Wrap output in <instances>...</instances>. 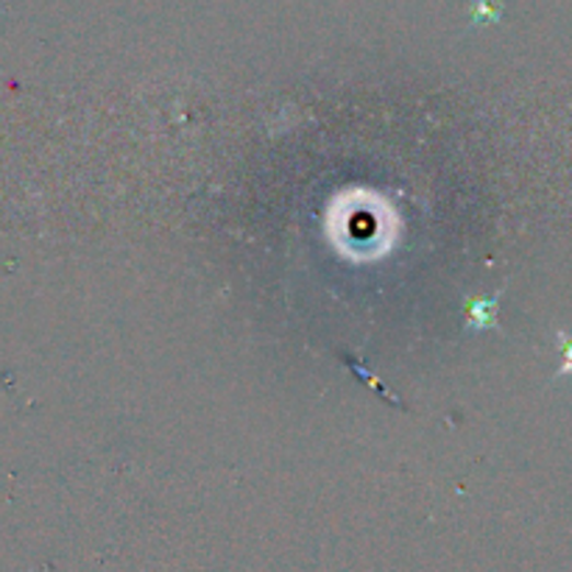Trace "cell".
<instances>
[{"mask_svg":"<svg viewBox=\"0 0 572 572\" xmlns=\"http://www.w3.org/2000/svg\"><path fill=\"white\" fill-rule=\"evenodd\" d=\"M500 296H503V290H497L494 296L478 294L464 299V324H467L472 333L500 330Z\"/></svg>","mask_w":572,"mask_h":572,"instance_id":"1","label":"cell"},{"mask_svg":"<svg viewBox=\"0 0 572 572\" xmlns=\"http://www.w3.org/2000/svg\"><path fill=\"white\" fill-rule=\"evenodd\" d=\"M556 350L561 355V366L556 369V380L561 377H572V333L567 330H556Z\"/></svg>","mask_w":572,"mask_h":572,"instance_id":"2","label":"cell"},{"mask_svg":"<svg viewBox=\"0 0 572 572\" xmlns=\"http://www.w3.org/2000/svg\"><path fill=\"white\" fill-rule=\"evenodd\" d=\"M497 18H500V7H494L492 0H474L472 3L474 23H494Z\"/></svg>","mask_w":572,"mask_h":572,"instance_id":"3","label":"cell"}]
</instances>
